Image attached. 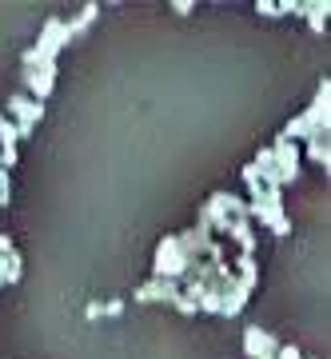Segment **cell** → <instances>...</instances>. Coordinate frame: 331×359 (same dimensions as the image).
Listing matches in <instances>:
<instances>
[{
    "label": "cell",
    "instance_id": "6da1fadb",
    "mask_svg": "<svg viewBox=\"0 0 331 359\" xmlns=\"http://www.w3.org/2000/svg\"><path fill=\"white\" fill-rule=\"evenodd\" d=\"M68 40H72V32H68V20L52 16L48 25H44V32H40L36 48L25 52V68H48V65H56V52H60Z\"/></svg>",
    "mask_w": 331,
    "mask_h": 359
},
{
    "label": "cell",
    "instance_id": "7a4b0ae2",
    "mask_svg": "<svg viewBox=\"0 0 331 359\" xmlns=\"http://www.w3.org/2000/svg\"><path fill=\"white\" fill-rule=\"evenodd\" d=\"M191 268V256L184 252L180 236H168L164 244L156 248V280H180Z\"/></svg>",
    "mask_w": 331,
    "mask_h": 359
},
{
    "label": "cell",
    "instance_id": "3957f363",
    "mask_svg": "<svg viewBox=\"0 0 331 359\" xmlns=\"http://www.w3.org/2000/svg\"><path fill=\"white\" fill-rule=\"evenodd\" d=\"M4 116L16 124V136H20V140H28V136H32V128L44 120V104L32 100V96H13V100H8V112H4Z\"/></svg>",
    "mask_w": 331,
    "mask_h": 359
},
{
    "label": "cell",
    "instance_id": "277c9868",
    "mask_svg": "<svg viewBox=\"0 0 331 359\" xmlns=\"http://www.w3.org/2000/svg\"><path fill=\"white\" fill-rule=\"evenodd\" d=\"M271 160H276V176H280V184H292L295 176H299V148H295L292 140H276L271 144Z\"/></svg>",
    "mask_w": 331,
    "mask_h": 359
},
{
    "label": "cell",
    "instance_id": "5b68a950",
    "mask_svg": "<svg viewBox=\"0 0 331 359\" xmlns=\"http://www.w3.org/2000/svg\"><path fill=\"white\" fill-rule=\"evenodd\" d=\"M276 347H280V339L268 332H259V327H248L243 332V351L252 359H264V355H276Z\"/></svg>",
    "mask_w": 331,
    "mask_h": 359
},
{
    "label": "cell",
    "instance_id": "8992f818",
    "mask_svg": "<svg viewBox=\"0 0 331 359\" xmlns=\"http://www.w3.org/2000/svg\"><path fill=\"white\" fill-rule=\"evenodd\" d=\"M25 80H28V88H32V100L44 104V96H48L52 84H56V65H48V68H25Z\"/></svg>",
    "mask_w": 331,
    "mask_h": 359
},
{
    "label": "cell",
    "instance_id": "52a82bcc",
    "mask_svg": "<svg viewBox=\"0 0 331 359\" xmlns=\"http://www.w3.org/2000/svg\"><path fill=\"white\" fill-rule=\"evenodd\" d=\"M176 295H180L176 280H152V283H144L140 292H136V299H140V304H152V299H168V304H172Z\"/></svg>",
    "mask_w": 331,
    "mask_h": 359
},
{
    "label": "cell",
    "instance_id": "ba28073f",
    "mask_svg": "<svg viewBox=\"0 0 331 359\" xmlns=\"http://www.w3.org/2000/svg\"><path fill=\"white\" fill-rule=\"evenodd\" d=\"M20 276H25V259H20V252H8L4 256V283H20Z\"/></svg>",
    "mask_w": 331,
    "mask_h": 359
},
{
    "label": "cell",
    "instance_id": "9c48e42d",
    "mask_svg": "<svg viewBox=\"0 0 331 359\" xmlns=\"http://www.w3.org/2000/svg\"><path fill=\"white\" fill-rule=\"evenodd\" d=\"M327 0H323V4H307V25L316 28V32H323V25H327Z\"/></svg>",
    "mask_w": 331,
    "mask_h": 359
},
{
    "label": "cell",
    "instance_id": "30bf717a",
    "mask_svg": "<svg viewBox=\"0 0 331 359\" xmlns=\"http://www.w3.org/2000/svg\"><path fill=\"white\" fill-rule=\"evenodd\" d=\"M96 13H100L96 4H84V8H80V16L72 20V25H68V32H72V36H76V32H84V28H88L92 20H96Z\"/></svg>",
    "mask_w": 331,
    "mask_h": 359
},
{
    "label": "cell",
    "instance_id": "8fae6325",
    "mask_svg": "<svg viewBox=\"0 0 331 359\" xmlns=\"http://www.w3.org/2000/svg\"><path fill=\"white\" fill-rule=\"evenodd\" d=\"M307 156H311L316 164H323V168H327V164H331V152H327V136H323V140H311V144H307Z\"/></svg>",
    "mask_w": 331,
    "mask_h": 359
},
{
    "label": "cell",
    "instance_id": "7c38bea8",
    "mask_svg": "<svg viewBox=\"0 0 331 359\" xmlns=\"http://www.w3.org/2000/svg\"><path fill=\"white\" fill-rule=\"evenodd\" d=\"M271 359H304V355H299L295 347H283V344H280V351H276V355H271Z\"/></svg>",
    "mask_w": 331,
    "mask_h": 359
},
{
    "label": "cell",
    "instance_id": "4fadbf2b",
    "mask_svg": "<svg viewBox=\"0 0 331 359\" xmlns=\"http://www.w3.org/2000/svg\"><path fill=\"white\" fill-rule=\"evenodd\" d=\"M124 311V299H112V304H104V316H120Z\"/></svg>",
    "mask_w": 331,
    "mask_h": 359
}]
</instances>
